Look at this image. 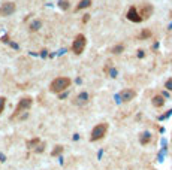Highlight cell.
Instances as JSON below:
<instances>
[{
	"mask_svg": "<svg viewBox=\"0 0 172 170\" xmlns=\"http://www.w3.org/2000/svg\"><path fill=\"white\" fill-rule=\"evenodd\" d=\"M70 85V79L66 76H58L56 79H52V82L50 84V91L56 94H60L63 91H66Z\"/></svg>",
	"mask_w": 172,
	"mask_h": 170,
	"instance_id": "1",
	"label": "cell"
},
{
	"mask_svg": "<svg viewBox=\"0 0 172 170\" xmlns=\"http://www.w3.org/2000/svg\"><path fill=\"white\" fill-rule=\"evenodd\" d=\"M106 131H108V124L106 122H100L97 124V126L91 130V134H90V140L91 142H97L103 139L105 136H106Z\"/></svg>",
	"mask_w": 172,
	"mask_h": 170,
	"instance_id": "2",
	"label": "cell"
},
{
	"mask_svg": "<svg viewBox=\"0 0 172 170\" xmlns=\"http://www.w3.org/2000/svg\"><path fill=\"white\" fill-rule=\"evenodd\" d=\"M85 45H87V39H85V36L84 35H76L74 43H72V51H74L76 55H79V54L84 52Z\"/></svg>",
	"mask_w": 172,
	"mask_h": 170,
	"instance_id": "3",
	"label": "cell"
},
{
	"mask_svg": "<svg viewBox=\"0 0 172 170\" xmlns=\"http://www.w3.org/2000/svg\"><path fill=\"white\" fill-rule=\"evenodd\" d=\"M31 104H33V99H31V97H23V99L18 102V104H17L14 116L19 115L21 112H24V110H29L31 108Z\"/></svg>",
	"mask_w": 172,
	"mask_h": 170,
	"instance_id": "4",
	"label": "cell"
},
{
	"mask_svg": "<svg viewBox=\"0 0 172 170\" xmlns=\"http://www.w3.org/2000/svg\"><path fill=\"white\" fill-rule=\"evenodd\" d=\"M15 9H17L15 3L5 2L2 6H0V15H2V17H9V15H12L15 12Z\"/></svg>",
	"mask_w": 172,
	"mask_h": 170,
	"instance_id": "5",
	"label": "cell"
},
{
	"mask_svg": "<svg viewBox=\"0 0 172 170\" xmlns=\"http://www.w3.org/2000/svg\"><path fill=\"white\" fill-rule=\"evenodd\" d=\"M118 97H120V100H118V102H124V103H127V102L133 100L135 97H136V91H135V90H130V88L123 90Z\"/></svg>",
	"mask_w": 172,
	"mask_h": 170,
	"instance_id": "6",
	"label": "cell"
},
{
	"mask_svg": "<svg viewBox=\"0 0 172 170\" xmlns=\"http://www.w3.org/2000/svg\"><path fill=\"white\" fill-rule=\"evenodd\" d=\"M127 19H130L132 23H141L142 18L139 17V14H138V8L136 6H130V9L127 11Z\"/></svg>",
	"mask_w": 172,
	"mask_h": 170,
	"instance_id": "7",
	"label": "cell"
},
{
	"mask_svg": "<svg viewBox=\"0 0 172 170\" xmlns=\"http://www.w3.org/2000/svg\"><path fill=\"white\" fill-rule=\"evenodd\" d=\"M153 11H154V8H153L151 5H144V6H141V8H139L138 14H139V17H141L142 19H147L148 17H151Z\"/></svg>",
	"mask_w": 172,
	"mask_h": 170,
	"instance_id": "8",
	"label": "cell"
},
{
	"mask_svg": "<svg viewBox=\"0 0 172 170\" xmlns=\"http://www.w3.org/2000/svg\"><path fill=\"white\" fill-rule=\"evenodd\" d=\"M88 100H90V96H88V93H85V91H82V93H79V94L76 96L75 103H76V104H79V106H84V104H87V103H88Z\"/></svg>",
	"mask_w": 172,
	"mask_h": 170,
	"instance_id": "9",
	"label": "cell"
},
{
	"mask_svg": "<svg viewBox=\"0 0 172 170\" xmlns=\"http://www.w3.org/2000/svg\"><path fill=\"white\" fill-rule=\"evenodd\" d=\"M151 104H153L154 108H162L163 104H165V97H163V96H160V94L154 96L153 99H151Z\"/></svg>",
	"mask_w": 172,
	"mask_h": 170,
	"instance_id": "10",
	"label": "cell"
},
{
	"mask_svg": "<svg viewBox=\"0 0 172 170\" xmlns=\"http://www.w3.org/2000/svg\"><path fill=\"white\" fill-rule=\"evenodd\" d=\"M151 133L150 131H144V133H141L139 134V143L141 145H148V143L151 142Z\"/></svg>",
	"mask_w": 172,
	"mask_h": 170,
	"instance_id": "11",
	"label": "cell"
},
{
	"mask_svg": "<svg viewBox=\"0 0 172 170\" xmlns=\"http://www.w3.org/2000/svg\"><path fill=\"white\" fill-rule=\"evenodd\" d=\"M90 6H91V0H81V2L78 3V6H76V9H75V11L87 9V8H90Z\"/></svg>",
	"mask_w": 172,
	"mask_h": 170,
	"instance_id": "12",
	"label": "cell"
},
{
	"mask_svg": "<svg viewBox=\"0 0 172 170\" xmlns=\"http://www.w3.org/2000/svg\"><path fill=\"white\" fill-rule=\"evenodd\" d=\"M41 27H42V21H41V19H35L33 23H30L29 29H30V31H37Z\"/></svg>",
	"mask_w": 172,
	"mask_h": 170,
	"instance_id": "13",
	"label": "cell"
},
{
	"mask_svg": "<svg viewBox=\"0 0 172 170\" xmlns=\"http://www.w3.org/2000/svg\"><path fill=\"white\" fill-rule=\"evenodd\" d=\"M39 143H41V139H39V137H35V139H31V140H27V143H25V145H27V148L29 149H35Z\"/></svg>",
	"mask_w": 172,
	"mask_h": 170,
	"instance_id": "14",
	"label": "cell"
},
{
	"mask_svg": "<svg viewBox=\"0 0 172 170\" xmlns=\"http://www.w3.org/2000/svg\"><path fill=\"white\" fill-rule=\"evenodd\" d=\"M123 51H124V45L123 43H118V45H115V46L111 48V52H112V54H115V55L121 54Z\"/></svg>",
	"mask_w": 172,
	"mask_h": 170,
	"instance_id": "15",
	"label": "cell"
},
{
	"mask_svg": "<svg viewBox=\"0 0 172 170\" xmlns=\"http://www.w3.org/2000/svg\"><path fill=\"white\" fill-rule=\"evenodd\" d=\"M62 152H63V146H62V145H57V146H54V149L51 151V155H52V157H58Z\"/></svg>",
	"mask_w": 172,
	"mask_h": 170,
	"instance_id": "16",
	"label": "cell"
},
{
	"mask_svg": "<svg viewBox=\"0 0 172 170\" xmlns=\"http://www.w3.org/2000/svg\"><path fill=\"white\" fill-rule=\"evenodd\" d=\"M105 72L109 75V78H117V75H118L117 69H114V67H106V69H105Z\"/></svg>",
	"mask_w": 172,
	"mask_h": 170,
	"instance_id": "17",
	"label": "cell"
},
{
	"mask_svg": "<svg viewBox=\"0 0 172 170\" xmlns=\"http://www.w3.org/2000/svg\"><path fill=\"white\" fill-rule=\"evenodd\" d=\"M58 6H60V9L68 11L69 9V0H60V2H58Z\"/></svg>",
	"mask_w": 172,
	"mask_h": 170,
	"instance_id": "18",
	"label": "cell"
},
{
	"mask_svg": "<svg viewBox=\"0 0 172 170\" xmlns=\"http://www.w3.org/2000/svg\"><path fill=\"white\" fill-rule=\"evenodd\" d=\"M5 106H6V97H0V115L3 114Z\"/></svg>",
	"mask_w": 172,
	"mask_h": 170,
	"instance_id": "19",
	"label": "cell"
},
{
	"mask_svg": "<svg viewBox=\"0 0 172 170\" xmlns=\"http://www.w3.org/2000/svg\"><path fill=\"white\" fill-rule=\"evenodd\" d=\"M44 151H45V143H42V142H41V143H39V145L35 148V152L41 154V152H44Z\"/></svg>",
	"mask_w": 172,
	"mask_h": 170,
	"instance_id": "20",
	"label": "cell"
},
{
	"mask_svg": "<svg viewBox=\"0 0 172 170\" xmlns=\"http://www.w3.org/2000/svg\"><path fill=\"white\" fill-rule=\"evenodd\" d=\"M141 39H147V37H151V31L148 30V29H145L142 33H141V36H139Z\"/></svg>",
	"mask_w": 172,
	"mask_h": 170,
	"instance_id": "21",
	"label": "cell"
},
{
	"mask_svg": "<svg viewBox=\"0 0 172 170\" xmlns=\"http://www.w3.org/2000/svg\"><path fill=\"white\" fill-rule=\"evenodd\" d=\"M165 88H168L169 91H172V78H171V79H168L166 82H165Z\"/></svg>",
	"mask_w": 172,
	"mask_h": 170,
	"instance_id": "22",
	"label": "cell"
},
{
	"mask_svg": "<svg viewBox=\"0 0 172 170\" xmlns=\"http://www.w3.org/2000/svg\"><path fill=\"white\" fill-rule=\"evenodd\" d=\"M2 42H5V43H9V36H3V37H2Z\"/></svg>",
	"mask_w": 172,
	"mask_h": 170,
	"instance_id": "23",
	"label": "cell"
},
{
	"mask_svg": "<svg viewBox=\"0 0 172 170\" xmlns=\"http://www.w3.org/2000/svg\"><path fill=\"white\" fill-rule=\"evenodd\" d=\"M144 55H145V54H144V51H142V49L138 51V57H139V58H144Z\"/></svg>",
	"mask_w": 172,
	"mask_h": 170,
	"instance_id": "24",
	"label": "cell"
},
{
	"mask_svg": "<svg viewBox=\"0 0 172 170\" xmlns=\"http://www.w3.org/2000/svg\"><path fill=\"white\" fill-rule=\"evenodd\" d=\"M88 17H90V15H84V18H82V21H84V23H87V21H88Z\"/></svg>",
	"mask_w": 172,
	"mask_h": 170,
	"instance_id": "25",
	"label": "cell"
}]
</instances>
